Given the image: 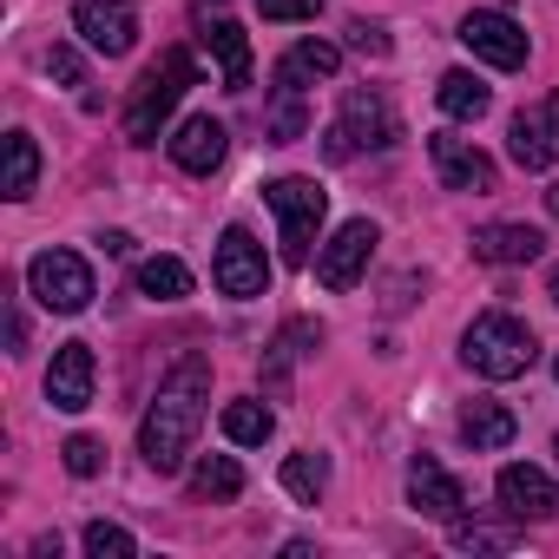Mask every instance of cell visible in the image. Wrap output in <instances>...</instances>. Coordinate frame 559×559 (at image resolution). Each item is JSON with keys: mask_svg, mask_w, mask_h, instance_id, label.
I'll return each instance as SVG.
<instances>
[{"mask_svg": "<svg viewBox=\"0 0 559 559\" xmlns=\"http://www.w3.org/2000/svg\"><path fill=\"white\" fill-rule=\"evenodd\" d=\"M204 395H211V362L204 356H185L158 382V395H152V408L139 421V454H145L152 474H178L185 467V454H191V441L204 428Z\"/></svg>", "mask_w": 559, "mask_h": 559, "instance_id": "1", "label": "cell"}, {"mask_svg": "<svg viewBox=\"0 0 559 559\" xmlns=\"http://www.w3.org/2000/svg\"><path fill=\"white\" fill-rule=\"evenodd\" d=\"M461 356H467V369H474V376H487V382H513V376H526V369H533L539 343H533V330H526L520 317L487 310V317H474V323H467Z\"/></svg>", "mask_w": 559, "mask_h": 559, "instance_id": "2", "label": "cell"}, {"mask_svg": "<svg viewBox=\"0 0 559 559\" xmlns=\"http://www.w3.org/2000/svg\"><path fill=\"white\" fill-rule=\"evenodd\" d=\"M191 86H198V60H191L185 47L158 53V67H152V73L132 86V99H126V139H132V145H152L158 126L171 119V106H178Z\"/></svg>", "mask_w": 559, "mask_h": 559, "instance_id": "3", "label": "cell"}, {"mask_svg": "<svg viewBox=\"0 0 559 559\" xmlns=\"http://www.w3.org/2000/svg\"><path fill=\"white\" fill-rule=\"evenodd\" d=\"M395 145H402V119H395L389 93L349 86V93H343V119L330 126L323 152H330V158H356V152H395Z\"/></svg>", "mask_w": 559, "mask_h": 559, "instance_id": "4", "label": "cell"}, {"mask_svg": "<svg viewBox=\"0 0 559 559\" xmlns=\"http://www.w3.org/2000/svg\"><path fill=\"white\" fill-rule=\"evenodd\" d=\"M263 204L276 211V224H284V263H310L317 250V230H323V211H330V191L317 178H276L263 185Z\"/></svg>", "mask_w": 559, "mask_h": 559, "instance_id": "5", "label": "cell"}, {"mask_svg": "<svg viewBox=\"0 0 559 559\" xmlns=\"http://www.w3.org/2000/svg\"><path fill=\"white\" fill-rule=\"evenodd\" d=\"M27 290H34V304L40 310H53V317H80L99 290H93V263L80 257V250H40L34 263H27Z\"/></svg>", "mask_w": 559, "mask_h": 559, "instance_id": "6", "label": "cell"}, {"mask_svg": "<svg viewBox=\"0 0 559 559\" xmlns=\"http://www.w3.org/2000/svg\"><path fill=\"white\" fill-rule=\"evenodd\" d=\"M211 284L224 290V297H263L270 290V257H263V243L243 230V224H230L224 237H217V257H211Z\"/></svg>", "mask_w": 559, "mask_h": 559, "instance_id": "7", "label": "cell"}, {"mask_svg": "<svg viewBox=\"0 0 559 559\" xmlns=\"http://www.w3.org/2000/svg\"><path fill=\"white\" fill-rule=\"evenodd\" d=\"M461 47H467L474 60L500 67V73H520V67H526V27H520L513 14H500V8H474V14L461 21Z\"/></svg>", "mask_w": 559, "mask_h": 559, "instance_id": "8", "label": "cell"}, {"mask_svg": "<svg viewBox=\"0 0 559 559\" xmlns=\"http://www.w3.org/2000/svg\"><path fill=\"white\" fill-rule=\"evenodd\" d=\"M376 243H382V230H376L369 217L343 224V230L317 250V284H323V290H356L362 270H369V257H376Z\"/></svg>", "mask_w": 559, "mask_h": 559, "instance_id": "9", "label": "cell"}, {"mask_svg": "<svg viewBox=\"0 0 559 559\" xmlns=\"http://www.w3.org/2000/svg\"><path fill=\"white\" fill-rule=\"evenodd\" d=\"M507 152L520 171H552L559 165V93L539 99V106H520L513 126H507Z\"/></svg>", "mask_w": 559, "mask_h": 559, "instance_id": "10", "label": "cell"}, {"mask_svg": "<svg viewBox=\"0 0 559 559\" xmlns=\"http://www.w3.org/2000/svg\"><path fill=\"white\" fill-rule=\"evenodd\" d=\"M73 34L106 53V60H126L132 40H139V14H132V0H73Z\"/></svg>", "mask_w": 559, "mask_h": 559, "instance_id": "11", "label": "cell"}, {"mask_svg": "<svg viewBox=\"0 0 559 559\" xmlns=\"http://www.w3.org/2000/svg\"><path fill=\"white\" fill-rule=\"evenodd\" d=\"M428 158H435V171H441V185H448V191H474V198H487V191L500 185L493 158H487L480 145L454 139V132H435V139H428Z\"/></svg>", "mask_w": 559, "mask_h": 559, "instance_id": "12", "label": "cell"}, {"mask_svg": "<svg viewBox=\"0 0 559 559\" xmlns=\"http://www.w3.org/2000/svg\"><path fill=\"white\" fill-rule=\"evenodd\" d=\"M93 382H99L93 349L86 343H60L53 349V369H47V402L60 415H80V408H93Z\"/></svg>", "mask_w": 559, "mask_h": 559, "instance_id": "13", "label": "cell"}, {"mask_svg": "<svg viewBox=\"0 0 559 559\" xmlns=\"http://www.w3.org/2000/svg\"><path fill=\"white\" fill-rule=\"evenodd\" d=\"M493 493H500V513H520V520H552L559 513V480L539 474V467H526V461L500 467Z\"/></svg>", "mask_w": 559, "mask_h": 559, "instance_id": "14", "label": "cell"}, {"mask_svg": "<svg viewBox=\"0 0 559 559\" xmlns=\"http://www.w3.org/2000/svg\"><path fill=\"white\" fill-rule=\"evenodd\" d=\"M224 152H230V132H224L211 112H191V119L171 132V165L191 171V178H211V171L224 165Z\"/></svg>", "mask_w": 559, "mask_h": 559, "instance_id": "15", "label": "cell"}, {"mask_svg": "<svg viewBox=\"0 0 559 559\" xmlns=\"http://www.w3.org/2000/svg\"><path fill=\"white\" fill-rule=\"evenodd\" d=\"M408 500H415V513H428V520H454V513L467 507L461 480H454L441 461H428V454L408 467Z\"/></svg>", "mask_w": 559, "mask_h": 559, "instance_id": "16", "label": "cell"}, {"mask_svg": "<svg viewBox=\"0 0 559 559\" xmlns=\"http://www.w3.org/2000/svg\"><path fill=\"white\" fill-rule=\"evenodd\" d=\"M539 250H546V237L533 224H487V230H474V257L480 263H533Z\"/></svg>", "mask_w": 559, "mask_h": 559, "instance_id": "17", "label": "cell"}, {"mask_svg": "<svg viewBox=\"0 0 559 559\" xmlns=\"http://www.w3.org/2000/svg\"><path fill=\"white\" fill-rule=\"evenodd\" d=\"M317 343H323V330H317V323H290L284 336L270 343V356H263V389H270V395H284V389H290V369H297Z\"/></svg>", "mask_w": 559, "mask_h": 559, "instance_id": "18", "label": "cell"}, {"mask_svg": "<svg viewBox=\"0 0 559 559\" xmlns=\"http://www.w3.org/2000/svg\"><path fill=\"white\" fill-rule=\"evenodd\" d=\"M204 47H211L217 73H224V86L243 93V86H250V34H243L237 21H211V27H204Z\"/></svg>", "mask_w": 559, "mask_h": 559, "instance_id": "19", "label": "cell"}, {"mask_svg": "<svg viewBox=\"0 0 559 559\" xmlns=\"http://www.w3.org/2000/svg\"><path fill=\"white\" fill-rule=\"evenodd\" d=\"M461 435H467L474 454H493V448H507V441L520 435V421H513V408H500V402H467V408H461Z\"/></svg>", "mask_w": 559, "mask_h": 559, "instance_id": "20", "label": "cell"}, {"mask_svg": "<svg viewBox=\"0 0 559 559\" xmlns=\"http://www.w3.org/2000/svg\"><path fill=\"white\" fill-rule=\"evenodd\" d=\"M343 67V53L330 47V40H297L284 60H276V80L284 86H317V80H330Z\"/></svg>", "mask_w": 559, "mask_h": 559, "instance_id": "21", "label": "cell"}, {"mask_svg": "<svg viewBox=\"0 0 559 559\" xmlns=\"http://www.w3.org/2000/svg\"><path fill=\"white\" fill-rule=\"evenodd\" d=\"M520 513H507V520H461L454 513V526H448V539L461 546V552H507V546H520Z\"/></svg>", "mask_w": 559, "mask_h": 559, "instance_id": "22", "label": "cell"}, {"mask_svg": "<svg viewBox=\"0 0 559 559\" xmlns=\"http://www.w3.org/2000/svg\"><path fill=\"white\" fill-rule=\"evenodd\" d=\"M435 99H441V112H448V119H480V112L493 106V93H487V80H474L467 67H454V73H441V80H435Z\"/></svg>", "mask_w": 559, "mask_h": 559, "instance_id": "23", "label": "cell"}, {"mask_svg": "<svg viewBox=\"0 0 559 559\" xmlns=\"http://www.w3.org/2000/svg\"><path fill=\"white\" fill-rule=\"evenodd\" d=\"M139 297H152V304L191 297V270H185L178 257H145V263H139Z\"/></svg>", "mask_w": 559, "mask_h": 559, "instance_id": "24", "label": "cell"}, {"mask_svg": "<svg viewBox=\"0 0 559 559\" xmlns=\"http://www.w3.org/2000/svg\"><path fill=\"white\" fill-rule=\"evenodd\" d=\"M191 493H198V500H237V493H243V467H237L230 454H204V461L191 467Z\"/></svg>", "mask_w": 559, "mask_h": 559, "instance_id": "25", "label": "cell"}, {"mask_svg": "<svg viewBox=\"0 0 559 559\" xmlns=\"http://www.w3.org/2000/svg\"><path fill=\"white\" fill-rule=\"evenodd\" d=\"M304 132H310L304 86H284V80H276V99H270V145H297Z\"/></svg>", "mask_w": 559, "mask_h": 559, "instance_id": "26", "label": "cell"}, {"mask_svg": "<svg viewBox=\"0 0 559 559\" xmlns=\"http://www.w3.org/2000/svg\"><path fill=\"white\" fill-rule=\"evenodd\" d=\"M34 178H40V145L34 132H8V198H34Z\"/></svg>", "mask_w": 559, "mask_h": 559, "instance_id": "27", "label": "cell"}, {"mask_svg": "<svg viewBox=\"0 0 559 559\" xmlns=\"http://www.w3.org/2000/svg\"><path fill=\"white\" fill-rule=\"evenodd\" d=\"M224 435H230L237 448H263V441L276 435V415H270L263 402H230V408H224Z\"/></svg>", "mask_w": 559, "mask_h": 559, "instance_id": "28", "label": "cell"}, {"mask_svg": "<svg viewBox=\"0 0 559 559\" xmlns=\"http://www.w3.org/2000/svg\"><path fill=\"white\" fill-rule=\"evenodd\" d=\"M284 487H290L297 500H310V507H317V500H323V487H330V461H323V454H310V448H304V454H290V461H284Z\"/></svg>", "mask_w": 559, "mask_h": 559, "instance_id": "29", "label": "cell"}, {"mask_svg": "<svg viewBox=\"0 0 559 559\" xmlns=\"http://www.w3.org/2000/svg\"><path fill=\"white\" fill-rule=\"evenodd\" d=\"M86 552H93V559H132L139 539H132L126 526H112V520H93V526H86Z\"/></svg>", "mask_w": 559, "mask_h": 559, "instance_id": "30", "label": "cell"}, {"mask_svg": "<svg viewBox=\"0 0 559 559\" xmlns=\"http://www.w3.org/2000/svg\"><path fill=\"white\" fill-rule=\"evenodd\" d=\"M60 454H67V474H80V480H93V474L106 467V448H99L93 435H73V441H67Z\"/></svg>", "mask_w": 559, "mask_h": 559, "instance_id": "31", "label": "cell"}, {"mask_svg": "<svg viewBox=\"0 0 559 559\" xmlns=\"http://www.w3.org/2000/svg\"><path fill=\"white\" fill-rule=\"evenodd\" d=\"M257 8H263V21H317L323 0H257Z\"/></svg>", "mask_w": 559, "mask_h": 559, "instance_id": "32", "label": "cell"}, {"mask_svg": "<svg viewBox=\"0 0 559 559\" xmlns=\"http://www.w3.org/2000/svg\"><path fill=\"white\" fill-rule=\"evenodd\" d=\"M349 47H356V53H369V60H382V53H389V34H382V27H369V21H356V27H349Z\"/></svg>", "mask_w": 559, "mask_h": 559, "instance_id": "33", "label": "cell"}, {"mask_svg": "<svg viewBox=\"0 0 559 559\" xmlns=\"http://www.w3.org/2000/svg\"><path fill=\"white\" fill-rule=\"evenodd\" d=\"M47 73H53V80H67V86H80V80H86V67H80V53H73V47H53V53H47Z\"/></svg>", "mask_w": 559, "mask_h": 559, "instance_id": "34", "label": "cell"}, {"mask_svg": "<svg viewBox=\"0 0 559 559\" xmlns=\"http://www.w3.org/2000/svg\"><path fill=\"white\" fill-rule=\"evenodd\" d=\"M99 243H106V250H112V257H132V237H126V230H106V237H99Z\"/></svg>", "mask_w": 559, "mask_h": 559, "instance_id": "35", "label": "cell"}, {"mask_svg": "<svg viewBox=\"0 0 559 559\" xmlns=\"http://www.w3.org/2000/svg\"><path fill=\"white\" fill-rule=\"evenodd\" d=\"M8 343H14V349H27V317H21V310L8 317Z\"/></svg>", "mask_w": 559, "mask_h": 559, "instance_id": "36", "label": "cell"}, {"mask_svg": "<svg viewBox=\"0 0 559 559\" xmlns=\"http://www.w3.org/2000/svg\"><path fill=\"white\" fill-rule=\"evenodd\" d=\"M546 211H552V217H559V185H546Z\"/></svg>", "mask_w": 559, "mask_h": 559, "instance_id": "37", "label": "cell"}, {"mask_svg": "<svg viewBox=\"0 0 559 559\" xmlns=\"http://www.w3.org/2000/svg\"><path fill=\"white\" fill-rule=\"evenodd\" d=\"M546 297H552V304H559V270H552V284H546Z\"/></svg>", "mask_w": 559, "mask_h": 559, "instance_id": "38", "label": "cell"}, {"mask_svg": "<svg viewBox=\"0 0 559 559\" xmlns=\"http://www.w3.org/2000/svg\"><path fill=\"white\" fill-rule=\"evenodd\" d=\"M552 376H559V362H552Z\"/></svg>", "mask_w": 559, "mask_h": 559, "instance_id": "39", "label": "cell"}, {"mask_svg": "<svg viewBox=\"0 0 559 559\" xmlns=\"http://www.w3.org/2000/svg\"><path fill=\"white\" fill-rule=\"evenodd\" d=\"M552 454H559V441H552Z\"/></svg>", "mask_w": 559, "mask_h": 559, "instance_id": "40", "label": "cell"}]
</instances>
